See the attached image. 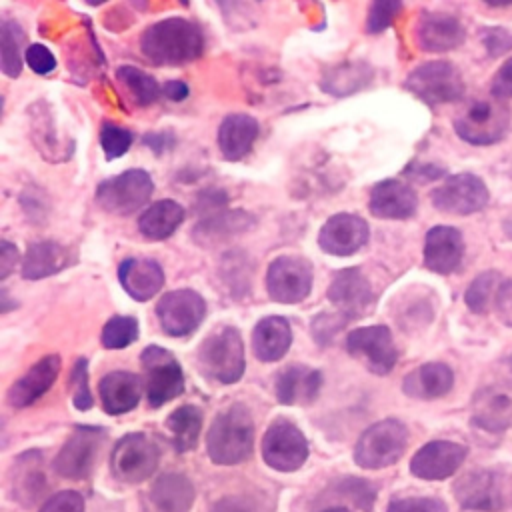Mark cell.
<instances>
[{"instance_id": "52", "label": "cell", "mask_w": 512, "mask_h": 512, "mask_svg": "<svg viewBox=\"0 0 512 512\" xmlns=\"http://www.w3.org/2000/svg\"><path fill=\"white\" fill-rule=\"evenodd\" d=\"M492 96L500 98V100H508L512 98V58H508L494 74L492 78V86H490Z\"/></svg>"}, {"instance_id": "15", "label": "cell", "mask_w": 512, "mask_h": 512, "mask_svg": "<svg viewBox=\"0 0 512 512\" xmlns=\"http://www.w3.org/2000/svg\"><path fill=\"white\" fill-rule=\"evenodd\" d=\"M102 440V430L78 428L54 458L52 466L56 474L70 480H82L90 476Z\"/></svg>"}, {"instance_id": "37", "label": "cell", "mask_w": 512, "mask_h": 512, "mask_svg": "<svg viewBox=\"0 0 512 512\" xmlns=\"http://www.w3.org/2000/svg\"><path fill=\"white\" fill-rule=\"evenodd\" d=\"M372 68L364 62H342L330 66L320 80V88L332 96H348L370 84Z\"/></svg>"}, {"instance_id": "10", "label": "cell", "mask_w": 512, "mask_h": 512, "mask_svg": "<svg viewBox=\"0 0 512 512\" xmlns=\"http://www.w3.org/2000/svg\"><path fill=\"white\" fill-rule=\"evenodd\" d=\"M430 198L434 208L444 214L468 216V214L480 212L488 204L490 190L480 176L470 172H460V174L448 176L432 192Z\"/></svg>"}, {"instance_id": "47", "label": "cell", "mask_w": 512, "mask_h": 512, "mask_svg": "<svg viewBox=\"0 0 512 512\" xmlns=\"http://www.w3.org/2000/svg\"><path fill=\"white\" fill-rule=\"evenodd\" d=\"M386 512H448L446 504L438 498H396L388 504Z\"/></svg>"}, {"instance_id": "30", "label": "cell", "mask_w": 512, "mask_h": 512, "mask_svg": "<svg viewBox=\"0 0 512 512\" xmlns=\"http://www.w3.org/2000/svg\"><path fill=\"white\" fill-rule=\"evenodd\" d=\"M12 490L14 498L20 500L24 506H32L42 498L46 490V474L40 452L30 450L14 460Z\"/></svg>"}, {"instance_id": "3", "label": "cell", "mask_w": 512, "mask_h": 512, "mask_svg": "<svg viewBox=\"0 0 512 512\" xmlns=\"http://www.w3.org/2000/svg\"><path fill=\"white\" fill-rule=\"evenodd\" d=\"M510 126V108L496 96L470 100L454 118V132L472 146H490L504 138Z\"/></svg>"}, {"instance_id": "13", "label": "cell", "mask_w": 512, "mask_h": 512, "mask_svg": "<svg viewBox=\"0 0 512 512\" xmlns=\"http://www.w3.org/2000/svg\"><path fill=\"white\" fill-rule=\"evenodd\" d=\"M206 314L204 298L190 290H172L166 292L156 304V316L160 320L162 330L168 336H188L192 334Z\"/></svg>"}, {"instance_id": "58", "label": "cell", "mask_w": 512, "mask_h": 512, "mask_svg": "<svg viewBox=\"0 0 512 512\" xmlns=\"http://www.w3.org/2000/svg\"><path fill=\"white\" fill-rule=\"evenodd\" d=\"M510 174H512V170H510Z\"/></svg>"}, {"instance_id": "28", "label": "cell", "mask_w": 512, "mask_h": 512, "mask_svg": "<svg viewBox=\"0 0 512 512\" xmlns=\"http://www.w3.org/2000/svg\"><path fill=\"white\" fill-rule=\"evenodd\" d=\"M322 374L310 366L292 364L276 376V398L282 404H312L320 392Z\"/></svg>"}, {"instance_id": "54", "label": "cell", "mask_w": 512, "mask_h": 512, "mask_svg": "<svg viewBox=\"0 0 512 512\" xmlns=\"http://www.w3.org/2000/svg\"><path fill=\"white\" fill-rule=\"evenodd\" d=\"M144 144L148 148H152L156 154H162V152L174 148L176 138L172 132H152V134L144 136Z\"/></svg>"}, {"instance_id": "14", "label": "cell", "mask_w": 512, "mask_h": 512, "mask_svg": "<svg viewBox=\"0 0 512 512\" xmlns=\"http://www.w3.org/2000/svg\"><path fill=\"white\" fill-rule=\"evenodd\" d=\"M346 348L370 372L380 376L388 374L398 360V350L386 326H364L352 330L346 338Z\"/></svg>"}, {"instance_id": "31", "label": "cell", "mask_w": 512, "mask_h": 512, "mask_svg": "<svg viewBox=\"0 0 512 512\" xmlns=\"http://www.w3.org/2000/svg\"><path fill=\"white\" fill-rule=\"evenodd\" d=\"M258 122L248 114H230L218 128V146L228 162L242 160L258 138Z\"/></svg>"}, {"instance_id": "46", "label": "cell", "mask_w": 512, "mask_h": 512, "mask_svg": "<svg viewBox=\"0 0 512 512\" xmlns=\"http://www.w3.org/2000/svg\"><path fill=\"white\" fill-rule=\"evenodd\" d=\"M480 42L490 58H498L512 50V32L502 26H488L480 30Z\"/></svg>"}, {"instance_id": "7", "label": "cell", "mask_w": 512, "mask_h": 512, "mask_svg": "<svg viewBox=\"0 0 512 512\" xmlns=\"http://www.w3.org/2000/svg\"><path fill=\"white\" fill-rule=\"evenodd\" d=\"M154 184L144 170H126L114 178H108L96 188L98 206L116 216H128L140 210L152 196Z\"/></svg>"}, {"instance_id": "18", "label": "cell", "mask_w": 512, "mask_h": 512, "mask_svg": "<svg viewBox=\"0 0 512 512\" xmlns=\"http://www.w3.org/2000/svg\"><path fill=\"white\" fill-rule=\"evenodd\" d=\"M454 496L466 510L500 512L504 508L502 484L492 470H472L460 476L454 484Z\"/></svg>"}, {"instance_id": "57", "label": "cell", "mask_w": 512, "mask_h": 512, "mask_svg": "<svg viewBox=\"0 0 512 512\" xmlns=\"http://www.w3.org/2000/svg\"><path fill=\"white\" fill-rule=\"evenodd\" d=\"M164 96L168 100H174V102H180L188 96V86L182 82V80H170L164 84Z\"/></svg>"}, {"instance_id": "5", "label": "cell", "mask_w": 512, "mask_h": 512, "mask_svg": "<svg viewBox=\"0 0 512 512\" xmlns=\"http://www.w3.org/2000/svg\"><path fill=\"white\" fill-rule=\"evenodd\" d=\"M406 446L408 428L396 418H386L362 432L354 448V460L368 470L386 468L400 460Z\"/></svg>"}, {"instance_id": "33", "label": "cell", "mask_w": 512, "mask_h": 512, "mask_svg": "<svg viewBox=\"0 0 512 512\" xmlns=\"http://www.w3.org/2000/svg\"><path fill=\"white\" fill-rule=\"evenodd\" d=\"M292 344V328L282 316H266L262 318L252 332V348L254 354L262 362L280 360Z\"/></svg>"}, {"instance_id": "26", "label": "cell", "mask_w": 512, "mask_h": 512, "mask_svg": "<svg viewBox=\"0 0 512 512\" xmlns=\"http://www.w3.org/2000/svg\"><path fill=\"white\" fill-rule=\"evenodd\" d=\"M122 288L134 300H150L164 286V270L150 258H126L118 268Z\"/></svg>"}, {"instance_id": "51", "label": "cell", "mask_w": 512, "mask_h": 512, "mask_svg": "<svg viewBox=\"0 0 512 512\" xmlns=\"http://www.w3.org/2000/svg\"><path fill=\"white\" fill-rule=\"evenodd\" d=\"M26 62L36 74H48L56 68V58L44 44H30L26 48Z\"/></svg>"}, {"instance_id": "53", "label": "cell", "mask_w": 512, "mask_h": 512, "mask_svg": "<svg viewBox=\"0 0 512 512\" xmlns=\"http://www.w3.org/2000/svg\"><path fill=\"white\" fill-rule=\"evenodd\" d=\"M496 312L500 320L508 326H512V280H506L500 284L498 294H496Z\"/></svg>"}, {"instance_id": "43", "label": "cell", "mask_w": 512, "mask_h": 512, "mask_svg": "<svg viewBox=\"0 0 512 512\" xmlns=\"http://www.w3.org/2000/svg\"><path fill=\"white\" fill-rule=\"evenodd\" d=\"M100 146L108 160H114L126 154L132 146V132L120 124L104 122L100 130Z\"/></svg>"}, {"instance_id": "36", "label": "cell", "mask_w": 512, "mask_h": 512, "mask_svg": "<svg viewBox=\"0 0 512 512\" xmlns=\"http://www.w3.org/2000/svg\"><path fill=\"white\" fill-rule=\"evenodd\" d=\"M184 208L174 200H158L138 218V230L148 240H164L176 232L184 220Z\"/></svg>"}, {"instance_id": "40", "label": "cell", "mask_w": 512, "mask_h": 512, "mask_svg": "<svg viewBox=\"0 0 512 512\" xmlns=\"http://www.w3.org/2000/svg\"><path fill=\"white\" fill-rule=\"evenodd\" d=\"M116 76L120 80V84L130 92V98L138 104V106H148L152 102L158 100L160 96V86L158 82L146 74L144 70L136 68V66H120L116 70Z\"/></svg>"}, {"instance_id": "19", "label": "cell", "mask_w": 512, "mask_h": 512, "mask_svg": "<svg viewBox=\"0 0 512 512\" xmlns=\"http://www.w3.org/2000/svg\"><path fill=\"white\" fill-rule=\"evenodd\" d=\"M328 300L338 308V312L352 320L372 310L374 294L360 268H346L332 278L328 286Z\"/></svg>"}, {"instance_id": "45", "label": "cell", "mask_w": 512, "mask_h": 512, "mask_svg": "<svg viewBox=\"0 0 512 512\" xmlns=\"http://www.w3.org/2000/svg\"><path fill=\"white\" fill-rule=\"evenodd\" d=\"M70 392H72L74 406L78 410L92 408L94 400H92V394H90V388H88V366H86L84 358H80L74 364V370H72V376H70Z\"/></svg>"}, {"instance_id": "49", "label": "cell", "mask_w": 512, "mask_h": 512, "mask_svg": "<svg viewBox=\"0 0 512 512\" xmlns=\"http://www.w3.org/2000/svg\"><path fill=\"white\" fill-rule=\"evenodd\" d=\"M40 512H84V500L74 490H64L50 496Z\"/></svg>"}, {"instance_id": "22", "label": "cell", "mask_w": 512, "mask_h": 512, "mask_svg": "<svg viewBox=\"0 0 512 512\" xmlns=\"http://www.w3.org/2000/svg\"><path fill=\"white\" fill-rule=\"evenodd\" d=\"M464 258V238L454 226H434L424 238V266L436 274H452Z\"/></svg>"}, {"instance_id": "27", "label": "cell", "mask_w": 512, "mask_h": 512, "mask_svg": "<svg viewBox=\"0 0 512 512\" xmlns=\"http://www.w3.org/2000/svg\"><path fill=\"white\" fill-rule=\"evenodd\" d=\"M98 394L102 408L108 414L118 416L136 408L142 398V380L132 372L114 370L100 380Z\"/></svg>"}, {"instance_id": "20", "label": "cell", "mask_w": 512, "mask_h": 512, "mask_svg": "<svg viewBox=\"0 0 512 512\" xmlns=\"http://www.w3.org/2000/svg\"><path fill=\"white\" fill-rule=\"evenodd\" d=\"M368 224L356 214H336L326 220L318 234V244L326 254L352 256L368 242Z\"/></svg>"}, {"instance_id": "21", "label": "cell", "mask_w": 512, "mask_h": 512, "mask_svg": "<svg viewBox=\"0 0 512 512\" xmlns=\"http://www.w3.org/2000/svg\"><path fill=\"white\" fill-rule=\"evenodd\" d=\"M376 500V488L364 478H342L332 482L318 498L312 512H370Z\"/></svg>"}, {"instance_id": "1", "label": "cell", "mask_w": 512, "mask_h": 512, "mask_svg": "<svg viewBox=\"0 0 512 512\" xmlns=\"http://www.w3.org/2000/svg\"><path fill=\"white\" fill-rule=\"evenodd\" d=\"M200 28L186 18H164L148 26L140 36L142 54L156 66H182L202 54Z\"/></svg>"}, {"instance_id": "8", "label": "cell", "mask_w": 512, "mask_h": 512, "mask_svg": "<svg viewBox=\"0 0 512 512\" xmlns=\"http://www.w3.org/2000/svg\"><path fill=\"white\" fill-rule=\"evenodd\" d=\"M140 364L146 376L144 378L146 400L152 408H158L184 392L182 368L166 348L148 346L140 354Z\"/></svg>"}, {"instance_id": "11", "label": "cell", "mask_w": 512, "mask_h": 512, "mask_svg": "<svg viewBox=\"0 0 512 512\" xmlns=\"http://www.w3.org/2000/svg\"><path fill=\"white\" fill-rule=\"evenodd\" d=\"M262 456L274 470L294 472L308 458V442L296 424L276 418L262 438Z\"/></svg>"}, {"instance_id": "9", "label": "cell", "mask_w": 512, "mask_h": 512, "mask_svg": "<svg viewBox=\"0 0 512 512\" xmlns=\"http://www.w3.org/2000/svg\"><path fill=\"white\" fill-rule=\"evenodd\" d=\"M158 464L156 444L142 432L120 438L110 456V470L124 484H138L152 476Z\"/></svg>"}, {"instance_id": "25", "label": "cell", "mask_w": 512, "mask_h": 512, "mask_svg": "<svg viewBox=\"0 0 512 512\" xmlns=\"http://www.w3.org/2000/svg\"><path fill=\"white\" fill-rule=\"evenodd\" d=\"M60 372V358L58 354H48L40 358L30 370L18 378L8 390V404L14 408H26L34 404L40 396H44L50 386L54 384Z\"/></svg>"}, {"instance_id": "55", "label": "cell", "mask_w": 512, "mask_h": 512, "mask_svg": "<svg viewBox=\"0 0 512 512\" xmlns=\"http://www.w3.org/2000/svg\"><path fill=\"white\" fill-rule=\"evenodd\" d=\"M16 260H18V250L14 244H10L8 240H2L0 244V278L4 280L12 268L16 266Z\"/></svg>"}, {"instance_id": "32", "label": "cell", "mask_w": 512, "mask_h": 512, "mask_svg": "<svg viewBox=\"0 0 512 512\" xmlns=\"http://www.w3.org/2000/svg\"><path fill=\"white\" fill-rule=\"evenodd\" d=\"M72 262L70 250L56 240L32 242L22 262V276L26 280H40L52 276Z\"/></svg>"}, {"instance_id": "41", "label": "cell", "mask_w": 512, "mask_h": 512, "mask_svg": "<svg viewBox=\"0 0 512 512\" xmlns=\"http://www.w3.org/2000/svg\"><path fill=\"white\" fill-rule=\"evenodd\" d=\"M502 284V278L496 270H486L478 274L466 288L464 302L470 312L474 314H486L492 302H496L498 288Z\"/></svg>"}, {"instance_id": "4", "label": "cell", "mask_w": 512, "mask_h": 512, "mask_svg": "<svg viewBox=\"0 0 512 512\" xmlns=\"http://www.w3.org/2000/svg\"><path fill=\"white\" fill-rule=\"evenodd\" d=\"M198 364L204 376L220 384H234L244 374L242 336L232 326L212 332L198 350Z\"/></svg>"}, {"instance_id": "50", "label": "cell", "mask_w": 512, "mask_h": 512, "mask_svg": "<svg viewBox=\"0 0 512 512\" xmlns=\"http://www.w3.org/2000/svg\"><path fill=\"white\" fill-rule=\"evenodd\" d=\"M212 512H264L262 504L254 496H224L214 506Z\"/></svg>"}, {"instance_id": "48", "label": "cell", "mask_w": 512, "mask_h": 512, "mask_svg": "<svg viewBox=\"0 0 512 512\" xmlns=\"http://www.w3.org/2000/svg\"><path fill=\"white\" fill-rule=\"evenodd\" d=\"M348 320H350V318L344 316L342 312H336V314H328V312H326V314L316 316L314 322H312V334H314L316 342H318V344H326L332 336H336V332H338L340 328L346 326Z\"/></svg>"}, {"instance_id": "23", "label": "cell", "mask_w": 512, "mask_h": 512, "mask_svg": "<svg viewBox=\"0 0 512 512\" xmlns=\"http://www.w3.org/2000/svg\"><path fill=\"white\" fill-rule=\"evenodd\" d=\"M368 208L376 218L406 220L416 214L418 196L410 184L390 178V180L378 182L372 188Z\"/></svg>"}, {"instance_id": "24", "label": "cell", "mask_w": 512, "mask_h": 512, "mask_svg": "<svg viewBox=\"0 0 512 512\" xmlns=\"http://www.w3.org/2000/svg\"><path fill=\"white\" fill-rule=\"evenodd\" d=\"M466 30L462 22L444 12H424L416 26L418 46L426 52H448L462 46Z\"/></svg>"}, {"instance_id": "2", "label": "cell", "mask_w": 512, "mask_h": 512, "mask_svg": "<svg viewBox=\"0 0 512 512\" xmlns=\"http://www.w3.org/2000/svg\"><path fill=\"white\" fill-rule=\"evenodd\" d=\"M254 448V422L244 404L220 412L210 424L206 450L214 464L232 466L244 462Z\"/></svg>"}, {"instance_id": "6", "label": "cell", "mask_w": 512, "mask_h": 512, "mask_svg": "<svg viewBox=\"0 0 512 512\" xmlns=\"http://www.w3.org/2000/svg\"><path fill=\"white\" fill-rule=\"evenodd\" d=\"M404 86L428 106L458 102L466 90L460 70L444 60L420 64L408 74Z\"/></svg>"}, {"instance_id": "16", "label": "cell", "mask_w": 512, "mask_h": 512, "mask_svg": "<svg viewBox=\"0 0 512 512\" xmlns=\"http://www.w3.org/2000/svg\"><path fill=\"white\" fill-rule=\"evenodd\" d=\"M470 422L484 432H504L512 424V386L504 382L482 386L472 398Z\"/></svg>"}, {"instance_id": "42", "label": "cell", "mask_w": 512, "mask_h": 512, "mask_svg": "<svg viewBox=\"0 0 512 512\" xmlns=\"http://www.w3.org/2000/svg\"><path fill=\"white\" fill-rule=\"evenodd\" d=\"M138 338V322L134 316H114L102 328V344L106 348H126Z\"/></svg>"}, {"instance_id": "17", "label": "cell", "mask_w": 512, "mask_h": 512, "mask_svg": "<svg viewBox=\"0 0 512 512\" xmlns=\"http://www.w3.org/2000/svg\"><path fill=\"white\" fill-rule=\"evenodd\" d=\"M468 456V448L450 440L424 444L410 462V472L422 480H444L452 476Z\"/></svg>"}, {"instance_id": "35", "label": "cell", "mask_w": 512, "mask_h": 512, "mask_svg": "<svg viewBox=\"0 0 512 512\" xmlns=\"http://www.w3.org/2000/svg\"><path fill=\"white\" fill-rule=\"evenodd\" d=\"M156 512H188L194 504V486L184 474H162L150 488Z\"/></svg>"}, {"instance_id": "29", "label": "cell", "mask_w": 512, "mask_h": 512, "mask_svg": "<svg viewBox=\"0 0 512 512\" xmlns=\"http://www.w3.org/2000/svg\"><path fill=\"white\" fill-rule=\"evenodd\" d=\"M454 386V372L442 362H426L404 376L402 390L410 398L434 400L446 396Z\"/></svg>"}, {"instance_id": "38", "label": "cell", "mask_w": 512, "mask_h": 512, "mask_svg": "<svg viewBox=\"0 0 512 512\" xmlns=\"http://www.w3.org/2000/svg\"><path fill=\"white\" fill-rule=\"evenodd\" d=\"M202 430V412L196 406H180L166 420V432L178 452H188L196 446Z\"/></svg>"}, {"instance_id": "34", "label": "cell", "mask_w": 512, "mask_h": 512, "mask_svg": "<svg viewBox=\"0 0 512 512\" xmlns=\"http://www.w3.org/2000/svg\"><path fill=\"white\" fill-rule=\"evenodd\" d=\"M254 224V218L242 210H218L202 218L194 228V238L198 244H216L230 236H236L248 230Z\"/></svg>"}, {"instance_id": "56", "label": "cell", "mask_w": 512, "mask_h": 512, "mask_svg": "<svg viewBox=\"0 0 512 512\" xmlns=\"http://www.w3.org/2000/svg\"><path fill=\"white\" fill-rule=\"evenodd\" d=\"M408 172H412V174H414L412 178H418V180H422V182L436 180V178H440V176L444 174V170H442V168L432 166V164H426V166H422V164H412V166L408 168Z\"/></svg>"}, {"instance_id": "44", "label": "cell", "mask_w": 512, "mask_h": 512, "mask_svg": "<svg viewBox=\"0 0 512 512\" xmlns=\"http://www.w3.org/2000/svg\"><path fill=\"white\" fill-rule=\"evenodd\" d=\"M402 10V2L396 0H378L370 6L368 10V18H366V30L370 34H380L382 30H386L396 14Z\"/></svg>"}, {"instance_id": "39", "label": "cell", "mask_w": 512, "mask_h": 512, "mask_svg": "<svg viewBox=\"0 0 512 512\" xmlns=\"http://www.w3.org/2000/svg\"><path fill=\"white\" fill-rule=\"evenodd\" d=\"M22 44H24L22 28L14 20H4L0 26V64H2V72L10 78L20 76Z\"/></svg>"}, {"instance_id": "12", "label": "cell", "mask_w": 512, "mask_h": 512, "mask_svg": "<svg viewBox=\"0 0 512 512\" xmlns=\"http://www.w3.org/2000/svg\"><path fill=\"white\" fill-rule=\"evenodd\" d=\"M266 288L274 302H302L312 290V264L302 256H278L268 266Z\"/></svg>"}]
</instances>
